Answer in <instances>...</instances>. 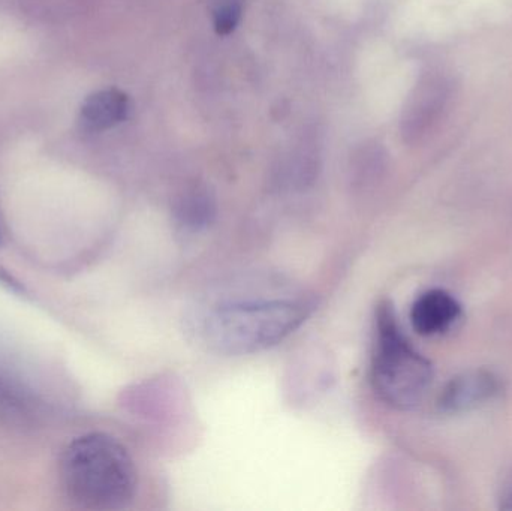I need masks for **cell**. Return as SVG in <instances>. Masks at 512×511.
I'll return each instance as SVG.
<instances>
[{"label": "cell", "mask_w": 512, "mask_h": 511, "mask_svg": "<svg viewBox=\"0 0 512 511\" xmlns=\"http://www.w3.org/2000/svg\"><path fill=\"white\" fill-rule=\"evenodd\" d=\"M60 479L69 500L81 509H126L134 501L138 473L128 449L102 432L81 435L60 459Z\"/></svg>", "instance_id": "obj_1"}, {"label": "cell", "mask_w": 512, "mask_h": 511, "mask_svg": "<svg viewBox=\"0 0 512 511\" xmlns=\"http://www.w3.org/2000/svg\"><path fill=\"white\" fill-rule=\"evenodd\" d=\"M307 315V305L295 300H236L212 306L201 318L198 333L215 353L246 356L280 344Z\"/></svg>", "instance_id": "obj_2"}, {"label": "cell", "mask_w": 512, "mask_h": 511, "mask_svg": "<svg viewBox=\"0 0 512 511\" xmlns=\"http://www.w3.org/2000/svg\"><path fill=\"white\" fill-rule=\"evenodd\" d=\"M432 381V363L409 344L393 309L385 303L378 311V341L372 362L376 395L390 407L411 410L426 398Z\"/></svg>", "instance_id": "obj_3"}, {"label": "cell", "mask_w": 512, "mask_h": 511, "mask_svg": "<svg viewBox=\"0 0 512 511\" xmlns=\"http://www.w3.org/2000/svg\"><path fill=\"white\" fill-rule=\"evenodd\" d=\"M451 98L453 83L447 75L438 71L424 74L408 96L400 117L403 141L417 144L426 140L447 113Z\"/></svg>", "instance_id": "obj_4"}, {"label": "cell", "mask_w": 512, "mask_h": 511, "mask_svg": "<svg viewBox=\"0 0 512 511\" xmlns=\"http://www.w3.org/2000/svg\"><path fill=\"white\" fill-rule=\"evenodd\" d=\"M499 392L498 378L489 371H468L454 377L439 396L447 413H465L492 401Z\"/></svg>", "instance_id": "obj_5"}, {"label": "cell", "mask_w": 512, "mask_h": 511, "mask_svg": "<svg viewBox=\"0 0 512 511\" xmlns=\"http://www.w3.org/2000/svg\"><path fill=\"white\" fill-rule=\"evenodd\" d=\"M462 315V306L444 290H430L421 294L411 309V323L415 332L423 336L441 335L454 326Z\"/></svg>", "instance_id": "obj_6"}, {"label": "cell", "mask_w": 512, "mask_h": 511, "mask_svg": "<svg viewBox=\"0 0 512 511\" xmlns=\"http://www.w3.org/2000/svg\"><path fill=\"white\" fill-rule=\"evenodd\" d=\"M129 98L119 89L92 93L81 105L80 123L84 131L102 132L119 125L128 117Z\"/></svg>", "instance_id": "obj_7"}, {"label": "cell", "mask_w": 512, "mask_h": 511, "mask_svg": "<svg viewBox=\"0 0 512 511\" xmlns=\"http://www.w3.org/2000/svg\"><path fill=\"white\" fill-rule=\"evenodd\" d=\"M215 213V197L207 186H189L177 198V221L188 230L198 231L200 228L207 227Z\"/></svg>", "instance_id": "obj_8"}, {"label": "cell", "mask_w": 512, "mask_h": 511, "mask_svg": "<svg viewBox=\"0 0 512 511\" xmlns=\"http://www.w3.org/2000/svg\"><path fill=\"white\" fill-rule=\"evenodd\" d=\"M319 168V147L315 138H303L292 155L291 170L300 185L312 182Z\"/></svg>", "instance_id": "obj_9"}, {"label": "cell", "mask_w": 512, "mask_h": 511, "mask_svg": "<svg viewBox=\"0 0 512 511\" xmlns=\"http://www.w3.org/2000/svg\"><path fill=\"white\" fill-rule=\"evenodd\" d=\"M387 153L381 144L367 143L354 156V173L361 182L375 179L384 171Z\"/></svg>", "instance_id": "obj_10"}, {"label": "cell", "mask_w": 512, "mask_h": 511, "mask_svg": "<svg viewBox=\"0 0 512 511\" xmlns=\"http://www.w3.org/2000/svg\"><path fill=\"white\" fill-rule=\"evenodd\" d=\"M242 2L240 0H221L213 12V23L219 35H230L239 26L242 18Z\"/></svg>", "instance_id": "obj_11"}, {"label": "cell", "mask_w": 512, "mask_h": 511, "mask_svg": "<svg viewBox=\"0 0 512 511\" xmlns=\"http://www.w3.org/2000/svg\"><path fill=\"white\" fill-rule=\"evenodd\" d=\"M501 501L504 509L512 510V477L502 491Z\"/></svg>", "instance_id": "obj_12"}]
</instances>
